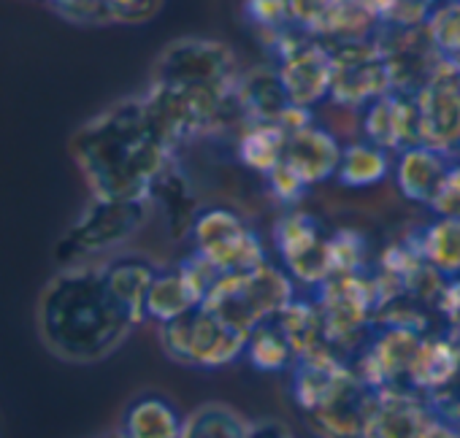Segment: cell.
<instances>
[{"mask_svg":"<svg viewBox=\"0 0 460 438\" xmlns=\"http://www.w3.org/2000/svg\"><path fill=\"white\" fill-rule=\"evenodd\" d=\"M71 154L95 197L146 200L155 179L179 152L138 95L84 122L71 141Z\"/></svg>","mask_w":460,"mask_h":438,"instance_id":"1","label":"cell"},{"mask_svg":"<svg viewBox=\"0 0 460 438\" xmlns=\"http://www.w3.org/2000/svg\"><path fill=\"white\" fill-rule=\"evenodd\" d=\"M36 322L49 352L68 363H98L138 328L111 295L101 263L68 266L52 276L39 298Z\"/></svg>","mask_w":460,"mask_h":438,"instance_id":"2","label":"cell"},{"mask_svg":"<svg viewBox=\"0 0 460 438\" xmlns=\"http://www.w3.org/2000/svg\"><path fill=\"white\" fill-rule=\"evenodd\" d=\"M296 295V279L285 271V266L266 260L252 271L222 274L200 306L230 328L252 333L261 322L274 320Z\"/></svg>","mask_w":460,"mask_h":438,"instance_id":"3","label":"cell"},{"mask_svg":"<svg viewBox=\"0 0 460 438\" xmlns=\"http://www.w3.org/2000/svg\"><path fill=\"white\" fill-rule=\"evenodd\" d=\"M152 214L149 200L95 197L55 247V260L68 268L128 244Z\"/></svg>","mask_w":460,"mask_h":438,"instance_id":"4","label":"cell"},{"mask_svg":"<svg viewBox=\"0 0 460 438\" xmlns=\"http://www.w3.org/2000/svg\"><path fill=\"white\" fill-rule=\"evenodd\" d=\"M323 325L325 341L347 360L366 344L376 320V285L371 271L366 274H336L312 290Z\"/></svg>","mask_w":460,"mask_h":438,"instance_id":"5","label":"cell"},{"mask_svg":"<svg viewBox=\"0 0 460 438\" xmlns=\"http://www.w3.org/2000/svg\"><path fill=\"white\" fill-rule=\"evenodd\" d=\"M250 333H242L211 314L206 306H195L192 311L160 325V346L163 352L190 368H225L234 365L247 352Z\"/></svg>","mask_w":460,"mask_h":438,"instance_id":"6","label":"cell"},{"mask_svg":"<svg viewBox=\"0 0 460 438\" xmlns=\"http://www.w3.org/2000/svg\"><path fill=\"white\" fill-rule=\"evenodd\" d=\"M242 76L239 57L225 41L187 36L171 41L152 68V82L173 87L234 90Z\"/></svg>","mask_w":460,"mask_h":438,"instance_id":"7","label":"cell"},{"mask_svg":"<svg viewBox=\"0 0 460 438\" xmlns=\"http://www.w3.org/2000/svg\"><path fill=\"white\" fill-rule=\"evenodd\" d=\"M269 49L274 52V66L293 106L314 111L320 103L331 101L333 55L323 39L306 33L304 28H293Z\"/></svg>","mask_w":460,"mask_h":438,"instance_id":"8","label":"cell"},{"mask_svg":"<svg viewBox=\"0 0 460 438\" xmlns=\"http://www.w3.org/2000/svg\"><path fill=\"white\" fill-rule=\"evenodd\" d=\"M192 252L206 258L219 274L252 271L269 260L261 236L247 219L227 206H206L192 228Z\"/></svg>","mask_w":460,"mask_h":438,"instance_id":"9","label":"cell"},{"mask_svg":"<svg viewBox=\"0 0 460 438\" xmlns=\"http://www.w3.org/2000/svg\"><path fill=\"white\" fill-rule=\"evenodd\" d=\"M328 239L331 233L312 211L290 206L279 214L274 225V244L285 271L296 279V285L317 290L333 276Z\"/></svg>","mask_w":460,"mask_h":438,"instance_id":"10","label":"cell"},{"mask_svg":"<svg viewBox=\"0 0 460 438\" xmlns=\"http://www.w3.org/2000/svg\"><path fill=\"white\" fill-rule=\"evenodd\" d=\"M333 55V82H331V103L344 109H363L379 95L393 90V79L387 63L374 44V39L363 41H341L328 44Z\"/></svg>","mask_w":460,"mask_h":438,"instance_id":"11","label":"cell"},{"mask_svg":"<svg viewBox=\"0 0 460 438\" xmlns=\"http://www.w3.org/2000/svg\"><path fill=\"white\" fill-rule=\"evenodd\" d=\"M374 44L379 47L393 90L417 95L444 66V57L436 52L425 25L414 28H395V25H379L374 33Z\"/></svg>","mask_w":460,"mask_h":438,"instance_id":"12","label":"cell"},{"mask_svg":"<svg viewBox=\"0 0 460 438\" xmlns=\"http://www.w3.org/2000/svg\"><path fill=\"white\" fill-rule=\"evenodd\" d=\"M420 144L460 160V68L444 63L417 92Z\"/></svg>","mask_w":460,"mask_h":438,"instance_id":"13","label":"cell"},{"mask_svg":"<svg viewBox=\"0 0 460 438\" xmlns=\"http://www.w3.org/2000/svg\"><path fill=\"white\" fill-rule=\"evenodd\" d=\"M360 379L355 376L349 360L344 355H339L331 344L320 346L304 357H296V363L290 368L293 400L304 414H312V411L333 403L339 395H344Z\"/></svg>","mask_w":460,"mask_h":438,"instance_id":"14","label":"cell"},{"mask_svg":"<svg viewBox=\"0 0 460 438\" xmlns=\"http://www.w3.org/2000/svg\"><path fill=\"white\" fill-rule=\"evenodd\" d=\"M363 138L398 154L406 146L420 144V109L417 95L390 90L360 109Z\"/></svg>","mask_w":460,"mask_h":438,"instance_id":"15","label":"cell"},{"mask_svg":"<svg viewBox=\"0 0 460 438\" xmlns=\"http://www.w3.org/2000/svg\"><path fill=\"white\" fill-rule=\"evenodd\" d=\"M146 200L163 216V225L171 241H184L192 236V228L198 223L203 206H200V192L195 187V179L181 165L179 154L155 179Z\"/></svg>","mask_w":460,"mask_h":438,"instance_id":"16","label":"cell"},{"mask_svg":"<svg viewBox=\"0 0 460 438\" xmlns=\"http://www.w3.org/2000/svg\"><path fill=\"white\" fill-rule=\"evenodd\" d=\"M341 141L336 133L317 119H309L293 130H288V146H285V162L309 184H325L328 179H336L339 162H341Z\"/></svg>","mask_w":460,"mask_h":438,"instance_id":"17","label":"cell"},{"mask_svg":"<svg viewBox=\"0 0 460 438\" xmlns=\"http://www.w3.org/2000/svg\"><path fill=\"white\" fill-rule=\"evenodd\" d=\"M430 408L425 398L409 387H387L374 392L363 438H420Z\"/></svg>","mask_w":460,"mask_h":438,"instance_id":"18","label":"cell"},{"mask_svg":"<svg viewBox=\"0 0 460 438\" xmlns=\"http://www.w3.org/2000/svg\"><path fill=\"white\" fill-rule=\"evenodd\" d=\"M452 165H455L452 157H447L425 144L406 146L403 152L395 154V165H393L395 187L409 203L430 206Z\"/></svg>","mask_w":460,"mask_h":438,"instance_id":"19","label":"cell"},{"mask_svg":"<svg viewBox=\"0 0 460 438\" xmlns=\"http://www.w3.org/2000/svg\"><path fill=\"white\" fill-rule=\"evenodd\" d=\"M460 379V344L444 333H428L420 344V352L409 368L406 387L420 395H433L452 387Z\"/></svg>","mask_w":460,"mask_h":438,"instance_id":"20","label":"cell"},{"mask_svg":"<svg viewBox=\"0 0 460 438\" xmlns=\"http://www.w3.org/2000/svg\"><path fill=\"white\" fill-rule=\"evenodd\" d=\"M236 98L247 122H285L296 109L285 92L277 66H258L242 71L236 82Z\"/></svg>","mask_w":460,"mask_h":438,"instance_id":"21","label":"cell"},{"mask_svg":"<svg viewBox=\"0 0 460 438\" xmlns=\"http://www.w3.org/2000/svg\"><path fill=\"white\" fill-rule=\"evenodd\" d=\"M371 400H374V390L358 381L333 403L304 416L317 438H363L371 414Z\"/></svg>","mask_w":460,"mask_h":438,"instance_id":"22","label":"cell"},{"mask_svg":"<svg viewBox=\"0 0 460 438\" xmlns=\"http://www.w3.org/2000/svg\"><path fill=\"white\" fill-rule=\"evenodd\" d=\"M101 268L111 295L125 306L136 325L146 322V293L160 268L144 255H114L111 260L101 263Z\"/></svg>","mask_w":460,"mask_h":438,"instance_id":"23","label":"cell"},{"mask_svg":"<svg viewBox=\"0 0 460 438\" xmlns=\"http://www.w3.org/2000/svg\"><path fill=\"white\" fill-rule=\"evenodd\" d=\"M288 146V127L279 122H244L236 133V160L244 171L269 176L282 160Z\"/></svg>","mask_w":460,"mask_h":438,"instance_id":"24","label":"cell"},{"mask_svg":"<svg viewBox=\"0 0 460 438\" xmlns=\"http://www.w3.org/2000/svg\"><path fill=\"white\" fill-rule=\"evenodd\" d=\"M181 425L184 416L168 398L146 392L125 408L119 433L125 438H181Z\"/></svg>","mask_w":460,"mask_h":438,"instance_id":"25","label":"cell"},{"mask_svg":"<svg viewBox=\"0 0 460 438\" xmlns=\"http://www.w3.org/2000/svg\"><path fill=\"white\" fill-rule=\"evenodd\" d=\"M395 165V154L360 138L352 144H344L341 162L336 171V181L347 189H368L382 184Z\"/></svg>","mask_w":460,"mask_h":438,"instance_id":"26","label":"cell"},{"mask_svg":"<svg viewBox=\"0 0 460 438\" xmlns=\"http://www.w3.org/2000/svg\"><path fill=\"white\" fill-rule=\"evenodd\" d=\"M274 322L279 325V330L285 333V338L290 341L296 357H304L320 346H328L325 341V325H323V314L320 306L312 298H293L277 317Z\"/></svg>","mask_w":460,"mask_h":438,"instance_id":"27","label":"cell"},{"mask_svg":"<svg viewBox=\"0 0 460 438\" xmlns=\"http://www.w3.org/2000/svg\"><path fill=\"white\" fill-rule=\"evenodd\" d=\"M417 244L425 263L447 279H460V216H436L417 231Z\"/></svg>","mask_w":460,"mask_h":438,"instance_id":"28","label":"cell"},{"mask_svg":"<svg viewBox=\"0 0 460 438\" xmlns=\"http://www.w3.org/2000/svg\"><path fill=\"white\" fill-rule=\"evenodd\" d=\"M181 438H250V419L227 403H203L184 416Z\"/></svg>","mask_w":460,"mask_h":438,"instance_id":"29","label":"cell"},{"mask_svg":"<svg viewBox=\"0 0 460 438\" xmlns=\"http://www.w3.org/2000/svg\"><path fill=\"white\" fill-rule=\"evenodd\" d=\"M244 357L250 360V365L255 371L263 373H279V371H290L296 363V352L290 346V341L285 338V333L279 330V325L274 320L261 322L247 341V352Z\"/></svg>","mask_w":460,"mask_h":438,"instance_id":"30","label":"cell"},{"mask_svg":"<svg viewBox=\"0 0 460 438\" xmlns=\"http://www.w3.org/2000/svg\"><path fill=\"white\" fill-rule=\"evenodd\" d=\"M425 31L444 63L460 68V0H436Z\"/></svg>","mask_w":460,"mask_h":438,"instance_id":"31","label":"cell"},{"mask_svg":"<svg viewBox=\"0 0 460 438\" xmlns=\"http://www.w3.org/2000/svg\"><path fill=\"white\" fill-rule=\"evenodd\" d=\"M244 20L266 39L271 47L279 36H285L293 28H301L293 14L290 0H244Z\"/></svg>","mask_w":460,"mask_h":438,"instance_id":"32","label":"cell"},{"mask_svg":"<svg viewBox=\"0 0 460 438\" xmlns=\"http://www.w3.org/2000/svg\"><path fill=\"white\" fill-rule=\"evenodd\" d=\"M331 244V268L336 274H366L371 271V252L368 239L360 231L339 228L328 239Z\"/></svg>","mask_w":460,"mask_h":438,"instance_id":"33","label":"cell"},{"mask_svg":"<svg viewBox=\"0 0 460 438\" xmlns=\"http://www.w3.org/2000/svg\"><path fill=\"white\" fill-rule=\"evenodd\" d=\"M436 0H376V17L379 25L395 28H414L425 25Z\"/></svg>","mask_w":460,"mask_h":438,"instance_id":"34","label":"cell"},{"mask_svg":"<svg viewBox=\"0 0 460 438\" xmlns=\"http://www.w3.org/2000/svg\"><path fill=\"white\" fill-rule=\"evenodd\" d=\"M266 181H269V189H271V195L285 206V208H290V206H301V200L306 197V192L312 189L285 160L266 176Z\"/></svg>","mask_w":460,"mask_h":438,"instance_id":"35","label":"cell"},{"mask_svg":"<svg viewBox=\"0 0 460 438\" xmlns=\"http://www.w3.org/2000/svg\"><path fill=\"white\" fill-rule=\"evenodd\" d=\"M106 4L111 25H144L163 12L165 0H106Z\"/></svg>","mask_w":460,"mask_h":438,"instance_id":"36","label":"cell"},{"mask_svg":"<svg viewBox=\"0 0 460 438\" xmlns=\"http://www.w3.org/2000/svg\"><path fill=\"white\" fill-rule=\"evenodd\" d=\"M428 208L436 216H460V160H455L438 195L433 197V203Z\"/></svg>","mask_w":460,"mask_h":438,"instance_id":"37","label":"cell"},{"mask_svg":"<svg viewBox=\"0 0 460 438\" xmlns=\"http://www.w3.org/2000/svg\"><path fill=\"white\" fill-rule=\"evenodd\" d=\"M438 314L444 317L447 322V333L460 344V279H452L441 303H438Z\"/></svg>","mask_w":460,"mask_h":438,"instance_id":"38","label":"cell"},{"mask_svg":"<svg viewBox=\"0 0 460 438\" xmlns=\"http://www.w3.org/2000/svg\"><path fill=\"white\" fill-rule=\"evenodd\" d=\"M293 4V14H296V22L309 33L314 28V22L328 12V6L333 0H290Z\"/></svg>","mask_w":460,"mask_h":438,"instance_id":"39","label":"cell"},{"mask_svg":"<svg viewBox=\"0 0 460 438\" xmlns=\"http://www.w3.org/2000/svg\"><path fill=\"white\" fill-rule=\"evenodd\" d=\"M420 438H460V425L430 411L422 430H420Z\"/></svg>","mask_w":460,"mask_h":438,"instance_id":"40","label":"cell"},{"mask_svg":"<svg viewBox=\"0 0 460 438\" xmlns=\"http://www.w3.org/2000/svg\"><path fill=\"white\" fill-rule=\"evenodd\" d=\"M250 438H293V433L279 419H258L250 422Z\"/></svg>","mask_w":460,"mask_h":438,"instance_id":"41","label":"cell"},{"mask_svg":"<svg viewBox=\"0 0 460 438\" xmlns=\"http://www.w3.org/2000/svg\"><path fill=\"white\" fill-rule=\"evenodd\" d=\"M101 438H125V435H122V433L117 430V433H106V435H101Z\"/></svg>","mask_w":460,"mask_h":438,"instance_id":"42","label":"cell"},{"mask_svg":"<svg viewBox=\"0 0 460 438\" xmlns=\"http://www.w3.org/2000/svg\"><path fill=\"white\" fill-rule=\"evenodd\" d=\"M44 4H47V6H49V4H52V0H44Z\"/></svg>","mask_w":460,"mask_h":438,"instance_id":"43","label":"cell"}]
</instances>
